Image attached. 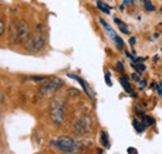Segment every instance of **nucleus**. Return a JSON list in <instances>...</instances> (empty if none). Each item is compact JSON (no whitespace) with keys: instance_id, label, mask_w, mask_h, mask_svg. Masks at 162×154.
I'll return each mask as SVG.
<instances>
[{"instance_id":"obj_11","label":"nucleus","mask_w":162,"mask_h":154,"mask_svg":"<svg viewBox=\"0 0 162 154\" xmlns=\"http://www.w3.org/2000/svg\"><path fill=\"white\" fill-rule=\"evenodd\" d=\"M114 20H115V23L119 25V28H120L121 33H124V34H129V31H130V30H129V26H127L125 23H122V21H121L119 18H115Z\"/></svg>"},{"instance_id":"obj_25","label":"nucleus","mask_w":162,"mask_h":154,"mask_svg":"<svg viewBox=\"0 0 162 154\" xmlns=\"http://www.w3.org/2000/svg\"><path fill=\"white\" fill-rule=\"evenodd\" d=\"M97 154H105V153H104V151H102V149H99V152H97Z\"/></svg>"},{"instance_id":"obj_24","label":"nucleus","mask_w":162,"mask_h":154,"mask_svg":"<svg viewBox=\"0 0 162 154\" xmlns=\"http://www.w3.org/2000/svg\"><path fill=\"white\" fill-rule=\"evenodd\" d=\"M140 82H141V83H140V87H141V88H144V87H145V84H146V82H145V80H140Z\"/></svg>"},{"instance_id":"obj_18","label":"nucleus","mask_w":162,"mask_h":154,"mask_svg":"<svg viewBox=\"0 0 162 154\" xmlns=\"http://www.w3.org/2000/svg\"><path fill=\"white\" fill-rule=\"evenodd\" d=\"M4 31H5V25H4V23H3V20L0 19V36L4 34Z\"/></svg>"},{"instance_id":"obj_3","label":"nucleus","mask_w":162,"mask_h":154,"mask_svg":"<svg viewBox=\"0 0 162 154\" xmlns=\"http://www.w3.org/2000/svg\"><path fill=\"white\" fill-rule=\"evenodd\" d=\"M51 146L66 154H76L81 149L80 142L69 137H60L56 141H53Z\"/></svg>"},{"instance_id":"obj_19","label":"nucleus","mask_w":162,"mask_h":154,"mask_svg":"<svg viewBox=\"0 0 162 154\" xmlns=\"http://www.w3.org/2000/svg\"><path fill=\"white\" fill-rule=\"evenodd\" d=\"M131 78H132L134 80H136V82H140V77H139V74H132V75H131Z\"/></svg>"},{"instance_id":"obj_5","label":"nucleus","mask_w":162,"mask_h":154,"mask_svg":"<svg viewBox=\"0 0 162 154\" xmlns=\"http://www.w3.org/2000/svg\"><path fill=\"white\" fill-rule=\"evenodd\" d=\"M64 85V82L60 78H50V79H45L44 83L41 84L39 93L43 97H50L53 94H55L61 87Z\"/></svg>"},{"instance_id":"obj_8","label":"nucleus","mask_w":162,"mask_h":154,"mask_svg":"<svg viewBox=\"0 0 162 154\" xmlns=\"http://www.w3.org/2000/svg\"><path fill=\"white\" fill-rule=\"evenodd\" d=\"M68 77H69V78H73V79H75V80H76V82L80 84L81 87H82V89L85 90V93H86V94H87L90 98H92V97H94V94H92V92H91L90 87L86 84V82H85L82 78L78 77V75H75V74H68Z\"/></svg>"},{"instance_id":"obj_15","label":"nucleus","mask_w":162,"mask_h":154,"mask_svg":"<svg viewBox=\"0 0 162 154\" xmlns=\"http://www.w3.org/2000/svg\"><path fill=\"white\" fill-rule=\"evenodd\" d=\"M132 66L137 70V72H144V70H146V66L144 65V64H141V63H132Z\"/></svg>"},{"instance_id":"obj_28","label":"nucleus","mask_w":162,"mask_h":154,"mask_svg":"<svg viewBox=\"0 0 162 154\" xmlns=\"http://www.w3.org/2000/svg\"><path fill=\"white\" fill-rule=\"evenodd\" d=\"M65 154H66V153H65Z\"/></svg>"},{"instance_id":"obj_10","label":"nucleus","mask_w":162,"mask_h":154,"mask_svg":"<svg viewBox=\"0 0 162 154\" xmlns=\"http://www.w3.org/2000/svg\"><path fill=\"white\" fill-rule=\"evenodd\" d=\"M96 5H97L99 10H101L102 13H105V14H110V11H111V6H110V5H107L106 3H104V1H101V0H97Z\"/></svg>"},{"instance_id":"obj_14","label":"nucleus","mask_w":162,"mask_h":154,"mask_svg":"<svg viewBox=\"0 0 162 154\" xmlns=\"http://www.w3.org/2000/svg\"><path fill=\"white\" fill-rule=\"evenodd\" d=\"M142 123H144V125L146 127H150V125H152L154 123H155V120H154V118H151V117H149V115H142Z\"/></svg>"},{"instance_id":"obj_9","label":"nucleus","mask_w":162,"mask_h":154,"mask_svg":"<svg viewBox=\"0 0 162 154\" xmlns=\"http://www.w3.org/2000/svg\"><path fill=\"white\" fill-rule=\"evenodd\" d=\"M127 79H129V78L125 75V77H122V78L120 79V82H121V84H122V87H124V89H125V92H126V93H129L131 97H136V94L134 93V90H132V87L129 84Z\"/></svg>"},{"instance_id":"obj_22","label":"nucleus","mask_w":162,"mask_h":154,"mask_svg":"<svg viewBox=\"0 0 162 154\" xmlns=\"http://www.w3.org/2000/svg\"><path fill=\"white\" fill-rule=\"evenodd\" d=\"M130 44L134 46V45L136 44V39H135V38H131V39H130Z\"/></svg>"},{"instance_id":"obj_7","label":"nucleus","mask_w":162,"mask_h":154,"mask_svg":"<svg viewBox=\"0 0 162 154\" xmlns=\"http://www.w3.org/2000/svg\"><path fill=\"white\" fill-rule=\"evenodd\" d=\"M100 23H101V25L105 28L106 33L110 35V38L112 39V41L116 44V48H117L119 50H121V49L124 48V40H122V39H121V38L115 33V30H114V29H112V28H111V26H110V25H109L104 19H100Z\"/></svg>"},{"instance_id":"obj_27","label":"nucleus","mask_w":162,"mask_h":154,"mask_svg":"<svg viewBox=\"0 0 162 154\" xmlns=\"http://www.w3.org/2000/svg\"><path fill=\"white\" fill-rule=\"evenodd\" d=\"M161 87H162V84H161Z\"/></svg>"},{"instance_id":"obj_1","label":"nucleus","mask_w":162,"mask_h":154,"mask_svg":"<svg viewBox=\"0 0 162 154\" xmlns=\"http://www.w3.org/2000/svg\"><path fill=\"white\" fill-rule=\"evenodd\" d=\"M31 34L30 25L25 20H13L9 26V39L13 44L25 43Z\"/></svg>"},{"instance_id":"obj_4","label":"nucleus","mask_w":162,"mask_h":154,"mask_svg":"<svg viewBox=\"0 0 162 154\" xmlns=\"http://www.w3.org/2000/svg\"><path fill=\"white\" fill-rule=\"evenodd\" d=\"M50 119L55 125H61L65 118V102L61 97L53 99L50 104Z\"/></svg>"},{"instance_id":"obj_17","label":"nucleus","mask_w":162,"mask_h":154,"mask_svg":"<svg viewBox=\"0 0 162 154\" xmlns=\"http://www.w3.org/2000/svg\"><path fill=\"white\" fill-rule=\"evenodd\" d=\"M105 79H106V84H107L109 87H111V85H112V83H111V80H110V74H109V73H106V74H105Z\"/></svg>"},{"instance_id":"obj_26","label":"nucleus","mask_w":162,"mask_h":154,"mask_svg":"<svg viewBox=\"0 0 162 154\" xmlns=\"http://www.w3.org/2000/svg\"><path fill=\"white\" fill-rule=\"evenodd\" d=\"M124 3H125V4H130V3H131V0H125Z\"/></svg>"},{"instance_id":"obj_12","label":"nucleus","mask_w":162,"mask_h":154,"mask_svg":"<svg viewBox=\"0 0 162 154\" xmlns=\"http://www.w3.org/2000/svg\"><path fill=\"white\" fill-rule=\"evenodd\" d=\"M100 139H101V143H102V146H104L105 148H109V147H110L109 135H107V133H106V132H101V134H100Z\"/></svg>"},{"instance_id":"obj_13","label":"nucleus","mask_w":162,"mask_h":154,"mask_svg":"<svg viewBox=\"0 0 162 154\" xmlns=\"http://www.w3.org/2000/svg\"><path fill=\"white\" fill-rule=\"evenodd\" d=\"M132 124H134V127H135V129L139 132V133H142L144 130H145V125L141 123V122H139L137 119H134V122H132Z\"/></svg>"},{"instance_id":"obj_2","label":"nucleus","mask_w":162,"mask_h":154,"mask_svg":"<svg viewBox=\"0 0 162 154\" xmlns=\"http://www.w3.org/2000/svg\"><path fill=\"white\" fill-rule=\"evenodd\" d=\"M45 43H46L45 28H44V25L39 24V25H36L35 30L30 34L29 39L26 40L25 46H26V49L29 51L36 53V51H40L45 46Z\"/></svg>"},{"instance_id":"obj_6","label":"nucleus","mask_w":162,"mask_h":154,"mask_svg":"<svg viewBox=\"0 0 162 154\" xmlns=\"http://www.w3.org/2000/svg\"><path fill=\"white\" fill-rule=\"evenodd\" d=\"M92 129V122L89 117H82L79 120H76V123L74 124V132L79 135L90 133Z\"/></svg>"},{"instance_id":"obj_20","label":"nucleus","mask_w":162,"mask_h":154,"mask_svg":"<svg viewBox=\"0 0 162 154\" xmlns=\"http://www.w3.org/2000/svg\"><path fill=\"white\" fill-rule=\"evenodd\" d=\"M127 153H130V154L136 153V149H135V148H132V147H130V148L127 149Z\"/></svg>"},{"instance_id":"obj_21","label":"nucleus","mask_w":162,"mask_h":154,"mask_svg":"<svg viewBox=\"0 0 162 154\" xmlns=\"http://www.w3.org/2000/svg\"><path fill=\"white\" fill-rule=\"evenodd\" d=\"M117 66L120 68V72H124V65H122V63H121V61H119V63H117Z\"/></svg>"},{"instance_id":"obj_23","label":"nucleus","mask_w":162,"mask_h":154,"mask_svg":"<svg viewBox=\"0 0 162 154\" xmlns=\"http://www.w3.org/2000/svg\"><path fill=\"white\" fill-rule=\"evenodd\" d=\"M156 89H157V92H159V94L162 95V87L161 85H159V87H156Z\"/></svg>"},{"instance_id":"obj_16","label":"nucleus","mask_w":162,"mask_h":154,"mask_svg":"<svg viewBox=\"0 0 162 154\" xmlns=\"http://www.w3.org/2000/svg\"><path fill=\"white\" fill-rule=\"evenodd\" d=\"M145 8L149 10V11H155V6L152 5V3L150 0H145Z\"/></svg>"}]
</instances>
